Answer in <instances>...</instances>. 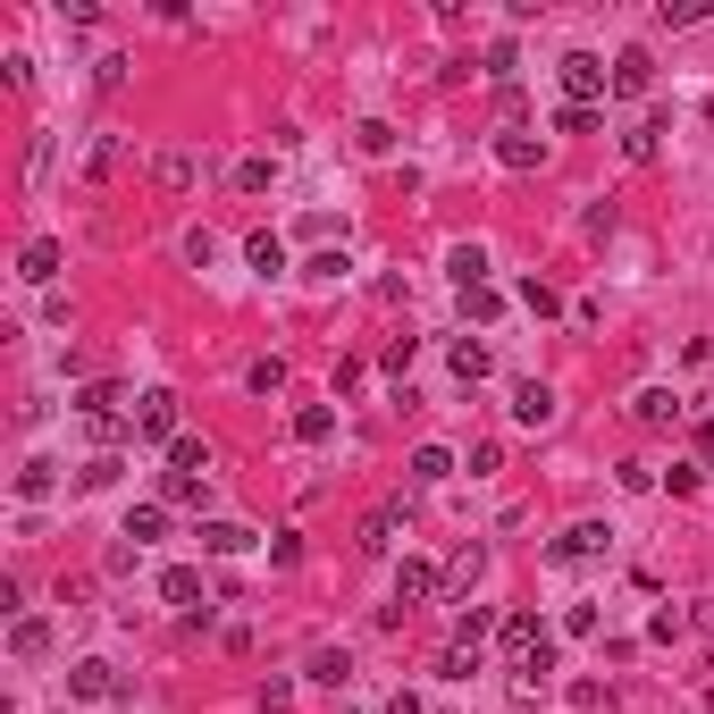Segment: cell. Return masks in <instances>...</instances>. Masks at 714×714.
Instances as JSON below:
<instances>
[{
  "instance_id": "cell-1",
  "label": "cell",
  "mask_w": 714,
  "mask_h": 714,
  "mask_svg": "<svg viewBox=\"0 0 714 714\" xmlns=\"http://www.w3.org/2000/svg\"><path fill=\"white\" fill-rule=\"evenodd\" d=\"M496 639H505V656L529 673V690H538V681L555 673V639L538 631V614H505V631H496Z\"/></svg>"
},
{
  "instance_id": "cell-2",
  "label": "cell",
  "mask_w": 714,
  "mask_h": 714,
  "mask_svg": "<svg viewBox=\"0 0 714 714\" xmlns=\"http://www.w3.org/2000/svg\"><path fill=\"white\" fill-rule=\"evenodd\" d=\"M555 76H564V93L581 101V110H597V93H605V85H614L597 51H564V59H555Z\"/></svg>"
},
{
  "instance_id": "cell-3",
  "label": "cell",
  "mask_w": 714,
  "mask_h": 714,
  "mask_svg": "<svg viewBox=\"0 0 714 714\" xmlns=\"http://www.w3.org/2000/svg\"><path fill=\"white\" fill-rule=\"evenodd\" d=\"M437 597H446V572L420 564V555H404V564H395V605L413 614V605H437Z\"/></svg>"
},
{
  "instance_id": "cell-4",
  "label": "cell",
  "mask_w": 714,
  "mask_h": 714,
  "mask_svg": "<svg viewBox=\"0 0 714 714\" xmlns=\"http://www.w3.org/2000/svg\"><path fill=\"white\" fill-rule=\"evenodd\" d=\"M605 546H614V529H605V522H572L564 538L546 546V564H588V555H605Z\"/></svg>"
},
{
  "instance_id": "cell-5",
  "label": "cell",
  "mask_w": 714,
  "mask_h": 714,
  "mask_svg": "<svg viewBox=\"0 0 714 714\" xmlns=\"http://www.w3.org/2000/svg\"><path fill=\"white\" fill-rule=\"evenodd\" d=\"M135 429L160 437V446H177V437H186V429H177V395H169V387H151L143 404H135Z\"/></svg>"
},
{
  "instance_id": "cell-6",
  "label": "cell",
  "mask_w": 714,
  "mask_h": 714,
  "mask_svg": "<svg viewBox=\"0 0 714 714\" xmlns=\"http://www.w3.org/2000/svg\"><path fill=\"white\" fill-rule=\"evenodd\" d=\"M160 597H169V605H186V614H194V631L210 622V605H202V572H194V564H169V572H160Z\"/></svg>"
},
{
  "instance_id": "cell-7",
  "label": "cell",
  "mask_w": 714,
  "mask_h": 714,
  "mask_svg": "<svg viewBox=\"0 0 714 714\" xmlns=\"http://www.w3.org/2000/svg\"><path fill=\"white\" fill-rule=\"evenodd\" d=\"M68 697H85V706H101V697H118V664H101V656L68 664Z\"/></svg>"
},
{
  "instance_id": "cell-8",
  "label": "cell",
  "mask_w": 714,
  "mask_h": 714,
  "mask_svg": "<svg viewBox=\"0 0 714 714\" xmlns=\"http://www.w3.org/2000/svg\"><path fill=\"white\" fill-rule=\"evenodd\" d=\"M513 420H522V429H546V420H555V387H546V378H522V387H513Z\"/></svg>"
},
{
  "instance_id": "cell-9",
  "label": "cell",
  "mask_w": 714,
  "mask_h": 714,
  "mask_svg": "<svg viewBox=\"0 0 714 714\" xmlns=\"http://www.w3.org/2000/svg\"><path fill=\"white\" fill-rule=\"evenodd\" d=\"M631 420H639V429H673V420H681V395L673 387H639V395H631Z\"/></svg>"
},
{
  "instance_id": "cell-10",
  "label": "cell",
  "mask_w": 714,
  "mask_h": 714,
  "mask_svg": "<svg viewBox=\"0 0 714 714\" xmlns=\"http://www.w3.org/2000/svg\"><path fill=\"white\" fill-rule=\"evenodd\" d=\"M622 160H631V169H656L664 160V118H639V127L622 135Z\"/></svg>"
},
{
  "instance_id": "cell-11",
  "label": "cell",
  "mask_w": 714,
  "mask_h": 714,
  "mask_svg": "<svg viewBox=\"0 0 714 714\" xmlns=\"http://www.w3.org/2000/svg\"><path fill=\"white\" fill-rule=\"evenodd\" d=\"M404 479H413V488H446V479H454V454H446V446H413Z\"/></svg>"
},
{
  "instance_id": "cell-12",
  "label": "cell",
  "mask_w": 714,
  "mask_h": 714,
  "mask_svg": "<svg viewBox=\"0 0 714 714\" xmlns=\"http://www.w3.org/2000/svg\"><path fill=\"white\" fill-rule=\"evenodd\" d=\"M395 529H404V496H387V505H378L370 522H361V555H387V546H395Z\"/></svg>"
},
{
  "instance_id": "cell-13",
  "label": "cell",
  "mask_w": 714,
  "mask_h": 714,
  "mask_svg": "<svg viewBox=\"0 0 714 714\" xmlns=\"http://www.w3.org/2000/svg\"><path fill=\"white\" fill-rule=\"evenodd\" d=\"M647 85H656V59H647V51H639V42H631V51H622V59H614V93H631V101H639V93H647Z\"/></svg>"
},
{
  "instance_id": "cell-14",
  "label": "cell",
  "mask_w": 714,
  "mask_h": 714,
  "mask_svg": "<svg viewBox=\"0 0 714 714\" xmlns=\"http://www.w3.org/2000/svg\"><path fill=\"white\" fill-rule=\"evenodd\" d=\"M9 656H18V664L51 656V622H42V614H18V631H9Z\"/></svg>"
},
{
  "instance_id": "cell-15",
  "label": "cell",
  "mask_w": 714,
  "mask_h": 714,
  "mask_svg": "<svg viewBox=\"0 0 714 714\" xmlns=\"http://www.w3.org/2000/svg\"><path fill=\"white\" fill-rule=\"evenodd\" d=\"M488 631H505V622H496L488 605H463V614H454V647H470V656L488 647Z\"/></svg>"
},
{
  "instance_id": "cell-16",
  "label": "cell",
  "mask_w": 714,
  "mask_h": 714,
  "mask_svg": "<svg viewBox=\"0 0 714 714\" xmlns=\"http://www.w3.org/2000/svg\"><path fill=\"white\" fill-rule=\"evenodd\" d=\"M18 278H26V286H51V278H59V245H51V236H34V245L18 252Z\"/></svg>"
},
{
  "instance_id": "cell-17",
  "label": "cell",
  "mask_w": 714,
  "mask_h": 714,
  "mask_svg": "<svg viewBox=\"0 0 714 714\" xmlns=\"http://www.w3.org/2000/svg\"><path fill=\"white\" fill-rule=\"evenodd\" d=\"M337 437V404H303L295 413V446H328Z\"/></svg>"
},
{
  "instance_id": "cell-18",
  "label": "cell",
  "mask_w": 714,
  "mask_h": 714,
  "mask_svg": "<svg viewBox=\"0 0 714 714\" xmlns=\"http://www.w3.org/2000/svg\"><path fill=\"white\" fill-rule=\"evenodd\" d=\"M446 361H454V378H463V387H479V378H488V345H479V337H454Z\"/></svg>"
},
{
  "instance_id": "cell-19",
  "label": "cell",
  "mask_w": 714,
  "mask_h": 714,
  "mask_svg": "<svg viewBox=\"0 0 714 714\" xmlns=\"http://www.w3.org/2000/svg\"><path fill=\"white\" fill-rule=\"evenodd\" d=\"M303 673L320 681V690H345V681H354V656H345V647H311V664H303Z\"/></svg>"
},
{
  "instance_id": "cell-20",
  "label": "cell",
  "mask_w": 714,
  "mask_h": 714,
  "mask_svg": "<svg viewBox=\"0 0 714 714\" xmlns=\"http://www.w3.org/2000/svg\"><path fill=\"white\" fill-rule=\"evenodd\" d=\"M496 160L522 177V169H538V160H546V143H538V135H496Z\"/></svg>"
},
{
  "instance_id": "cell-21",
  "label": "cell",
  "mask_w": 714,
  "mask_h": 714,
  "mask_svg": "<svg viewBox=\"0 0 714 714\" xmlns=\"http://www.w3.org/2000/svg\"><path fill=\"white\" fill-rule=\"evenodd\" d=\"M160 505H210V479H194V470H169V479H160Z\"/></svg>"
},
{
  "instance_id": "cell-22",
  "label": "cell",
  "mask_w": 714,
  "mask_h": 714,
  "mask_svg": "<svg viewBox=\"0 0 714 714\" xmlns=\"http://www.w3.org/2000/svg\"><path fill=\"white\" fill-rule=\"evenodd\" d=\"M118 160H127V143H118V135H101V143H93V160H85V186H110V177H118Z\"/></svg>"
},
{
  "instance_id": "cell-23",
  "label": "cell",
  "mask_w": 714,
  "mask_h": 714,
  "mask_svg": "<svg viewBox=\"0 0 714 714\" xmlns=\"http://www.w3.org/2000/svg\"><path fill=\"white\" fill-rule=\"evenodd\" d=\"M160 529H169V505H135V513H127V529H118V538L151 546V538H160Z\"/></svg>"
},
{
  "instance_id": "cell-24",
  "label": "cell",
  "mask_w": 714,
  "mask_h": 714,
  "mask_svg": "<svg viewBox=\"0 0 714 714\" xmlns=\"http://www.w3.org/2000/svg\"><path fill=\"white\" fill-rule=\"evenodd\" d=\"M202 546H210V555H245L252 529H245V522H202Z\"/></svg>"
},
{
  "instance_id": "cell-25",
  "label": "cell",
  "mask_w": 714,
  "mask_h": 714,
  "mask_svg": "<svg viewBox=\"0 0 714 714\" xmlns=\"http://www.w3.org/2000/svg\"><path fill=\"white\" fill-rule=\"evenodd\" d=\"M245 261L261 269V278H286V245H278V236H269V227H261V236H252V245H245Z\"/></svg>"
},
{
  "instance_id": "cell-26",
  "label": "cell",
  "mask_w": 714,
  "mask_h": 714,
  "mask_svg": "<svg viewBox=\"0 0 714 714\" xmlns=\"http://www.w3.org/2000/svg\"><path fill=\"white\" fill-rule=\"evenodd\" d=\"M51 488H59V463H26L18 470V496H26V505H42Z\"/></svg>"
},
{
  "instance_id": "cell-27",
  "label": "cell",
  "mask_w": 714,
  "mask_h": 714,
  "mask_svg": "<svg viewBox=\"0 0 714 714\" xmlns=\"http://www.w3.org/2000/svg\"><path fill=\"white\" fill-rule=\"evenodd\" d=\"M479 572H488V546H463V555H454V572H446V588H463V597H470V581H479Z\"/></svg>"
},
{
  "instance_id": "cell-28",
  "label": "cell",
  "mask_w": 714,
  "mask_h": 714,
  "mask_svg": "<svg viewBox=\"0 0 714 714\" xmlns=\"http://www.w3.org/2000/svg\"><path fill=\"white\" fill-rule=\"evenodd\" d=\"M454 286H463V295H470V286H488V252H479V245L454 252Z\"/></svg>"
},
{
  "instance_id": "cell-29",
  "label": "cell",
  "mask_w": 714,
  "mask_h": 714,
  "mask_svg": "<svg viewBox=\"0 0 714 714\" xmlns=\"http://www.w3.org/2000/svg\"><path fill=\"white\" fill-rule=\"evenodd\" d=\"M278 186V160H236V194H269Z\"/></svg>"
},
{
  "instance_id": "cell-30",
  "label": "cell",
  "mask_w": 714,
  "mask_h": 714,
  "mask_svg": "<svg viewBox=\"0 0 714 714\" xmlns=\"http://www.w3.org/2000/svg\"><path fill=\"white\" fill-rule=\"evenodd\" d=\"M354 143L370 151V160H387V151H395V127H387V118H361V127H354Z\"/></svg>"
},
{
  "instance_id": "cell-31",
  "label": "cell",
  "mask_w": 714,
  "mask_h": 714,
  "mask_svg": "<svg viewBox=\"0 0 714 714\" xmlns=\"http://www.w3.org/2000/svg\"><path fill=\"white\" fill-rule=\"evenodd\" d=\"M169 463H177V470H194V479H210V446H202V437H177Z\"/></svg>"
},
{
  "instance_id": "cell-32",
  "label": "cell",
  "mask_w": 714,
  "mask_h": 714,
  "mask_svg": "<svg viewBox=\"0 0 714 714\" xmlns=\"http://www.w3.org/2000/svg\"><path fill=\"white\" fill-rule=\"evenodd\" d=\"M245 387H252V395H278V387H286V361H278V354H261V361L245 370Z\"/></svg>"
},
{
  "instance_id": "cell-33",
  "label": "cell",
  "mask_w": 714,
  "mask_h": 714,
  "mask_svg": "<svg viewBox=\"0 0 714 714\" xmlns=\"http://www.w3.org/2000/svg\"><path fill=\"white\" fill-rule=\"evenodd\" d=\"M496 311H505V295H496V286H470V295H463V320H479V328H488Z\"/></svg>"
},
{
  "instance_id": "cell-34",
  "label": "cell",
  "mask_w": 714,
  "mask_h": 714,
  "mask_svg": "<svg viewBox=\"0 0 714 714\" xmlns=\"http://www.w3.org/2000/svg\"><path fill=\"white\" fill-rule=\"evenodd\" d=\"M76 413H85V420H101V413H118V387H110V378H93V387L76 395Z\"/></svg>"
},
{
  "instance_id": "cell-35",
  "label": "cell",
  "mask_w": 714,
  "mask_h": 714,
  "mask_svg": "<svg viewBox=\"0 0 714 714\" xmlns=\"http://www.w3.org/2000/svg\"><path fill=\"white\" fill-rule=\"evenodd\" d=\"M697 18H706V0H656V26H673V34L697 26Z\"/></svg>"
},
{
  "instance_id": "cell-36",
  "label": "cell",
  "mask_w": 714,
  "mask_h": 714,
  "mask_svg": "<svg viewBox=\"0 0 714 714\" xmlns=\"http://www.w3.org/2000/svg\"><path fill=\"white\" fill-rule=\"evenodd\" d=\"M522 303H529V311H538V320H555V311H564V295H555V286H546V278H522Z\"/></svg>"
},
{
  "instance_id": "cell-37",
  "label": "cell",
  "mask_w": 714,
  "mask_h": 714,
  "mask_svg": "<svg viewBox=\"0 0 714 714\" xmlns=\"http://www.w3.org/2000/svg\"><path fill=\"white\" fill-rule=\"evenodd\" d=\"M151 177H160V186H169V194H186V186H194V151H169V160H160V169H151Z\"/></svg>"
},
{
  "instance_id": "cell-38",
  "label": "cell",
  "mask_w": 714,
  "mask_h": 714,
  "mask_svg": "<svg viewBox=\"0 0 714 714\" xmlns=\"http://www.w3.org/2000/svg\"><path fill=\"white\" fill-rule=\"evenodd\" d=\"M345 269H354V261H345V252H311V261H303V278H311V286H337Z\"/></svg>"
},
{
  "instance_id": "cell-39",
  "label": "cell",
  "mask_w": 714,
  "mask_h": 714,
  "mask_svg": "<svg viewBox=\"0 0 714 714\" xmlns=\"http://www.w3.org/2000/svg\"><path fill=\"white\" fill-rule=\"evenodd\" d=\"M664 488H673V496H697V488H706V463H673V470H664Z\"/></svg>"
},
{
  "instance_id": "cell-40",
  "label": "cell",
  "mask_w": 714,
  "mask_h": 714,
  "mask_svg": "<svg viewBox=\"0 0 714 714\" xmlns=\"http://www.w3.org/2000/svg\"><path fill=\"white\" fill-rule=\"evenodd\" d=\"M555 135H597V110H581V101H564V110H555Z\"/></svg>"
},
{
  "instance_id": "cell-41",
  "label": "cell",
  "mask_w": 714,
  "mask_h": 714,
  "mask_svg": "<svg viewBox=\"0 0 714 714\" xmlns=\"http://www.w3.org/2000/svg\"><path fill=\"white\" fill-rule=\"evenodd\" d=\"M488 470H505V446H496V437H479V446H470V479H488Z\"/></svg>"
},
{
  "instance_id": "cell-42",
  "label": "cell",
  "mask_w": 714,
  "mask_h": 714,
  "mask_svg": "<svg viewBox=\"0 0 714 714\" xmlns=\"http://www.w3.org/2000/svg\"><path fill=\"white\" fill-rule=\"evenodd\" d=\"M93 85H101V93H118V85H127V59L101 51V59H93Z\"/></svg>"
},
{
  "instance_id": "cell-43",
  "label": "cell",
  "mask_w": 714,
  "mask_h": 714,
  "mask_svg": "<svg viewBox=\"0 0 714 714\" xmlns=\"http://www.w3.org/2000/svg\"><path fill=\"white\" fill-rule=\"evenodd\" d=\"M437 673H446V681H470V673H479V656H470V647H446V656H437Z\"/></svg>"
},
{
  "instance_id": "cell-44",
  "label": "cell",
  "mask_w": 714,
  "mask_h": 714,
  "mask_svg": "<svg viewBox=\"0 0 714 714\" xmlns=\"http://www.w3.org/2000/svg\"><path fill=\"white\" fill-rule=\"evenodd\" d=\"M76 479H85V488H110V479H118V454H93V463L76 470Z\"/></svg>"
},
{
  "instance_id": "cell-45",
  "label": "cell",
  "mask_w": 714,
  "mask_h": 714,
  "mask_svg": "<svg viewBox=\"0 0 714 714\" xmlns=\"http://www.w3.org/2000/svg\"><path fill=\"white\" fill-rule=\"evenodd\" d=\"M387 714H420V697H413V690H395V697H387Z\"/></svg>"
}]
</instances>
